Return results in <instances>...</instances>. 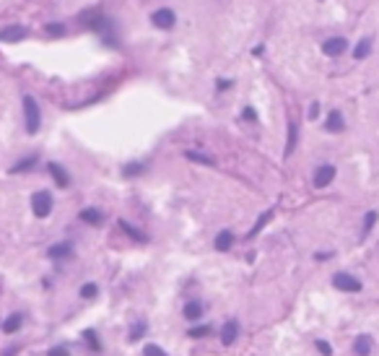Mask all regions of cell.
Returning <instances> with one entry per match:
<instances>
[{"label":"cell","instance_id":"obj_1","mask_svg":"<svg viewBox=\"0 0 379 356\" xmlns=\"http://www.w3.org/2000/svg\"><path fill=\"white\" fill-rule=\"evenodd\" d=\"M24 117H26V133L34 135L42 123V112H39V104H36L34 96H24Z\"/></svg>","mask_w":379,"mask_h":356},{"label":"cell","instance_id":"obj_2","mask_svg":"<svg viewBox=\"0 0 379 356\" xmlns=\"http://www.w3.org/2000/svg\"><path fill=\"white\" fill-rule=\"evenodd\" d=\"M32 211H34V216H50L52 214V195L47 190H39V193H34L32 195Z\"/></svg>","mask_w":379,"mask_h":356},{"label":"cell","instance_id":"obj_3","mask_svg":"<svg viewBox=\"0 0 379 356\" xmlns=\"http://www.w3.org/2000/svg\"><path fill=\"white\" fill-rule=\"evenodd\" d=\"M332 286L340 291H361V281L353 278L351 273H335L332 276Z\"/></svg>","mask_w":379,"mask_h":356},{"label":"cell","instance_id":"obj_4","mask_svg":"<svg viewBox=\"0 0 379 356\" xmlns=\"http://www.w3.org/2000/svg\"><path fill=\"white\" fill-rule=\"evenodd\" d=\"M332 179H335V166L332 164H322L320 169H314V187H327Z\"/></svg>","mask_w":379,"mask_h":356},{"label":"cell","instance_id":"obj_5","mask_svg":"<svg viewBox=\"0 0 379 356\" xmlns=\"http://www.w3.org/2000/svg\"><path fill=\"white\" fill-rule=\"evenodd\" d=\"M345 50H348V42L343 39V36H330V39L322 44V52H325V55H330V57L343 55Z\"/></svg>","mask_w":379,"mask_h":356},{"label":"cell","instance_id":"obj_6","mask_svg":"<svg viewBox=\"0 0 379 356\" xmlns=\"http://www.w3.org/2000/svg\"><path fill=\"white\" fill-rule=\"evenodd\" d=\"M151 21H154L158 29H172L174 21H177V16H174V11H169V8H158L154 16H151Z\"/></svg>","mask_w":379,"mask_h":356},{"label":"cell","instance_id":"obj_7","mask_svg":"<svg viewBox=\"0 0 379 356\" xmlns=\"http://www.w3.org/2000/svg\"><path fill=\"white\" fill-rule=\"evenodd\" d=\"M24 36H26V29L21 26V24H13V26L0 29V42H18V39H24Z\"/></svg>","mask_w":379,"mask_h":356},{"label":"cell","instance_id":"obj_8","mask_svg":"<svg viewBox=\"0 0 379 356\" xmlns=\"http://www.w3.org/2000/svg\"><path fill=\"white\" fill-rule=\"evenodd\" d=\"M47 172L52 174V179H55V185H57V187H68V182H70V177H68V172H65L60 164L50 161V164H47Z\"/></svg>","mask_w":379,"mask_h":356},{"label":"cell","instance_id":"obj_9","mask_svg":"<svg viewBox=\"0 0 379 356\" xmlns=\"http://www.w3.org/2000/svg\"><path fill=\"white\" fill-rule=\"evenodd\" d=\"M237 336H239V322H237V320H229V322L221 328V343L231 346L234 340H237Z\"/></svg>","mask_w":379,"mask_h":356},{"label":"cell","instance_id":"obj_10","mask_svg":"<svg viewBox=\"0 0 379 356\" xmlns=\"http://www.w3.org/2000/svg\"><path fill=\"white\" fill-rule=\"evenodd\" d=\"M81 221H86V224H91V226H99L102 221H104V214L99 208H83L81 211Z\"/></svg>","mask_w":379,"mask_h":356},{"label":"cell","instance_id":"obj_11","mask_svg":"<svg viewBox=\"0 0 379 356\" xmlns=\"http://www.w3.org/2000/svg\"><path fill=\"white\" fill-rule=\"evenodd\" d=\"M371 336H359L356 338V343H353V351H356V356H369L371 354Z\"/></svg>","mask_w":379,"mask_h":356},{"label":"cell","instance_id":"obj_12","mask_svg":"<svg viewBox=\"0 0 379 356\" xmlns=\"http://www.w3.org/2000/svg\"><path fill=\"white\" fill-rule=\"evenodd\" d=\"M234 245V234L229 229H224V231H218V237H216V249L218 252H226V249H231Z\"/></svg>","mask_w":379,"mask_h":356},{"label":"cell","instance_id":"obj_13","mask_svg":"<svg viewBox=\"0 0 379 356\" xmlns=\"http://www.w3.org/2000/svg\"><path fill=\"white\" fill-rule=\"evenodd\" d=\"M21 325H24V315L21 312H13L5 317V322H3V333H16Z\"/></svg>","mask_w":379,"mask_h":356},{"label":"cell","instance_id":"obj_14","mask_svg":"<svg viewBox=\"0 0 379 356\" xmlns=\"http://www.w3.org/2000/svg\"><path fill=\"white\" fill-rule=\"evenodd\" d=\"M343 115H340V112L338 109H332L330 112V117H327V125H325V127H327V130L330 133H340V130H343Z\"/></svg>","mask_w":379,"mask_h":356},{"label":"cell","instance_id":"obj_15","mask_svg":"<svg viewBox=\"0 0 379 356\" xmlns=\"http://www.w3.org/2000/svg\"><path fill=\"white\" fill-rule=\"evenodd\" d=\"M296 141H299V127L289 123V138H286V156L293 154V148H296Z\"/></svg>","mask_w":379,"mask_h":356},{"label":"cell","instance_id":"obj_16","mask_svg":"<svg viewBox=\"0 0 379 356\" xmlns=\"http://www.w3.org/2000/svg\"><path fill=\"white\" fill-rule=\"evenodd\" d=\"M185 317L187 320H200L203 317V304L200 302H187L185 304Z\"/></svg>","mask_w":379,"mask_h":356},{"label":"cell","instance_id":"obj_17","mask_svg":"<svg viewBox=\"0 0 379 356\" xmlns=\"http://www.w3.org/2000/svg\"><path fill=\"white\" fill-rule=\"evenodd\" d=\"M369 52H371V39L366 36V39H361L359 44H356L353 57H356V60H363V57H369Z\"/></svg>","mask_w":379,"mask_h":356},{"label":"cell","instance_id":"obj_18","mask_svg":"<svg viewBox=\"0 0 379 356\" xmlns=\"http://www.w3.org/2000/svg\"><path fill=\"white\" fill-rule=\"evenodd\" d=\"M270 218H273V211H265V214H262L260 218H257V224L252 226V231H249V234H247V237H249V239H252V237H257V234H260V231H262V226H265V224H268V221H270Z\"/></svg>","mask_w":379,"mask_h":356},{"label":"cell","instance_id":"obj_19","mask_svg":"<svg viewBox=\"0 0 379 356\" xmlns=\"http://www.w3.org/2000/svg\"><path fill=\"white\" fill-rule=\"evenodd\" d=\"M52 260H60V257H70V245H55V247H50V252H47Z\"/></svg>","mask_w":379,"mask_h":356},{"label":"cell","instance_id":"obj_20","mask_svg":"<svg viewBox=\"0 0 379 356\" xmlns=\"http://www.w3.org/2000/svg\"><path fill=\"white\" fill-rule=\"evenodd\" d=\"M377 211H369V214L366 216H363V231H361V239H366L369 237V231H371V226H374L377 224Z\"/></svg>","mask_w":379,"mask_h":356},{"label":"cell","instance_id":"obj_21","mask_svg":"<svg viewBox=\"0 0 379 356\" xmlns=\"http://www.w3.org/2000/svg\"><path fill=\"white\" fill-rule=\"evenodd\" d=\"M120 229H122V231L127 234V237H133L135 242H146V234H140L138 229H135V226H130L127 221H120Z\"/></svg>","mask_w":379,"mask_h":356},{"label":"cell","instance_id":"obj_22","mask_svg":"<svg viewBox=\"0 0 379 356\" xmlns=\"http://www.w3.org/2000/svg\"><path fill=\"white\" fill-rule=\"evenodd\" d=\"M190 161H198V164H206V166H210V164H216L213 161V156H206V154H198V151H187L185 154Z\"/></svg>","mask_w":379,"mask_h":356},{"label":"cell","instance_id":"obj_23","mask_svg":"<svg viewBox=\"0 0 379 356\" xmlns=\"http://www.w3.org/2000/svg\"><path fill=\"white\" fill-rule=\"evenodd\" d=\"M34 164H36V156H26V159H21L18 164H13L11 172H26V169H32Z\"/></svg>","mask_w":379,"mask_h":356},{"label":"cell","instance_id":"obj_24","mask_svg":"<svg viewBox=\"0 0 379 356\" xmlns=\"http://www.w3.org/2000/svg\"><path fill=\"white\" fill-rule=\"evenodd\" d=\"M96 294H99V286H96V284H83L81 286V297L83 299H94Z\"/></svg>","mask_w":379,"mask_h":356},{"label":"cell","instance_id":"obj_25","mask_svg":"<svg viewBox=\"0 0 379 356\" xmlns=\"http://www.w3.org/2000/svg\"><path fill=\"white\" fill-rule=\"evenodd\" d=\"M146 330H148V325H146V322H135V325H133V330H130V340H140Z\"/></svg>","mask_w":379,"mask_h":356},{"label":"cell","instance_id":"obj_26","mask_svg":"<svg viewBox=\"0 0 379 356\" xmlns=\"http://www.w3.org/2000/svg\"><path fill=\"white\" fill-rule=\"evenodd\" d=\"M143 356H169V354H166L161 346H156V343H148L146 348H143Z\"/></svg>","mask_w":379,"mask_h":356},{"label":"cell","instance_id":"obj_27","mask_svg":"<svg viewBox=\"0 0 379 356\" xmlns=\"http://www.w3.org/2000/svg\"><path fill=\"white\" fill-rule=\"evenodd\" d=\"M143 169H146V164H140V161L127 164V166H125V177H135V174H143Z\"/></svg>","mask_w":379,"mask_h":356},{"label":"cell","instance_id":"obj_28","mask_svg":"<svg viewBox=\"0 0 379 356\" xmlns=\"http://www.w3.org/2000/svg\"><path fill=\"white\" fill-rule=\"evenodd\" d=\"M208 333H210V328H208V325H198V328H192V330L187 333V336H190V338H206Z\"/></svg>","mask_w":379,"mask_h":356},{"label":"cell","instance_id":"obj_29","mask_svg":"<svg viewBox=\"0 0 379 356\" xmlns=\"http://www.w3.org/2000/svg\"><path fill=\"white\" fill-rule=\"evenodd\" d=\"M44 32L52 34V36H60V34H65V26L63 24H47V26H44Z\"/></svg>","mask_w":379,"mask_h":356},{"label":"cell","instance_id":"obj_30","mask_svg":"<svg viewBox=\"0 0 379 356\" xmlns=\"http://www.w3.org/2000/svg\"><path fill=\"white\" fill-rule=\"evenodd\" d=\"M317 351H320L322 356H332V348H330V343H327V340H317Z\"/></svg>","mask_w":379,"mask_h":356},{"label":"cell","instance_id":"obj_31","mask_svg":"<svg viewBox=\"0 0 379 356\" xmlns=\"http://www.w3.org/2000/svg\"><path fill=\"white\" fill-rule=\"evenodd\" d=\"M47 356H70V354H68V346H52Z\"/></svg>","mask_w":379,"mask_h":356},{"label":"cell","instance_id":"obj_32","mask_svg":"<svg viewBox=\"0 0 379 356\" xmlns=\"http://www.w3.org/2000/svg\"><path fill=\"white\" fill-rule=\"evenodd\" d=\"M83 338L91 343V348H96V351H99V340H96V333L94 330H86V333H83Z\"/></svg>","mask_w":379,"mask_h":356},{"label":"cell","instance_id":"obj_33","mask_svg":"<svg viewBox=\"0 0 379 356\" xmlns=\"http://www.w3.org/2000/svg\"><path fill=\"white\" fill-rule=\"evenodd\" d=\"M307 117H309V120H317V117H320V104H317V102L312 104V107H309V112H307Z\"/></svg>","mask_w":379,"mask_h":356},{"label":"cell","instance_id":"obj_34","mask_svg":"<svg viewBox=\"0 0 379 356\" xmlns=\"http://www.w3.org/2000/svg\"><path fill=\"white\" fill-rule=\"evenodd\" d=\"M244 120H257V112H255L252 107H247V109H244Z\"/></svg>","mask_w":379,"mask_h":356},{"label":"cell","instance_id":"obj_35","mask_svg":"<svg viewBox=\"0 0 379 356\" xmlns=\"http://www.w3.org/2000/svg\"><path fill=\"white\" fill-rule=\"evenodd\" d=\"M229 86H231L229 81H218V91H226V89H229Z\"/></svg>","mask_w":379,"mask_h":356},{"label":"cell","instance_id":"obj_36","mask_svg":"<svg viewBox=\"0 0 379 356\" xmlns=\"http://www.w3.org/2000/svg\"><path fill=\"white\" fill-rule=\"evenodd\" d=\"M16 351H18V348H16V346H13V348H11V351H8V354H5V356H13V354H16Z\"/></svg>","mask_w":379,"mask_h":356}]
</instances>
